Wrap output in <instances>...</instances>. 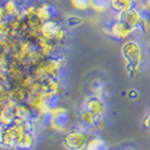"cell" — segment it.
Returning a JSON list of instances; mask_svg holds the SVG:
<instances>
[{"mask_svg": "<svg viewBox=\"0 0 150 150\" xmlns=\"http://www.w3.org/2000/svg\"><path fill=\"white\" fill-rule=\"evenodd\" d=\"M66 34L67 32H66L64 25L58 19L46 21L41 25V28H40V35L50 44H52L54 47H57L64 41Z\"/></svg>", "mask_w": 150, "mask_h": 150, "instance_id": "4", "label": "cell"}, {"mask_svg": "<svg viewBox=\"0 0 150 150\" xmlns=\"http://www.w3.org/2000/svg\"><path fill=\"white\" fill-rule=\"evenodd\" d=\"M36 133L35 131H30L24 133L21 140L17 142L15 150H33L36 147Z\"/></svg>", "mask_w": 150, "mask_h": 150, "instance_id": "9", "label": "cell"}, {"mask_svg": "<svg viewBox=\"0 0 150 150\" xmlns=\"http://www.w3.org/2000/svg\"><path fill=\"white\" fill-rule=\"evenodd\" d=\"M83 19L80 16L77 15H69L66 18V25H67L69 28H76L80 25H83Z\"/></svg>", "mask_w": 150, "mask_h": 150, "instance_id": "15", "label": "cell"}, {"mask_svg": "<svg viewBox=\"0 0 150 150\" xmlns=\"http://www.w3.org/2000/svg\"><path fill=\"white\" fill-rule=\"evenodd\" d=\"M83 108L91 112L97 117H103L106 113V104L103 97H99L96 95H91L85 99Z\"/></svg>", "mask_w": 150, "mask_h": 150, "instance_id": "7", "label": "cell"}, {"mask_svg": "<svg viewBox=\"0 0 150 150\" xmlns=\"http://www.w3.org/2000/svg\"><path fill=\"white\" fill-rule=\"evenodd\" d=\"M66 59L62 53L55 51L49 57H45L34 66L32 76L35 80H44L51 78H60L64 68Z\"/></svg>", "mask_w": 150, "mask_h": 150, "instance_id": "1", "label": "cell"}, {"mask_svg": "<svg viewBox=\"0 0 150 150\" xmlns=\"http://www.w3.org/2000/svg\"><path fill=\"white\" fill-rule=\"evenodd\" d=\"M143 128L150 131V110L148 111L146 117H144V120H143Z\"/></svg>", "mask_w": 150, "mask_h": 150, "instance_id": "17", "label": "cell"}, {"mask_svg": "<svg viewBox=\"0 0 150 150\" xmlns=\"http://www.w3.org/2000/svg\"><path fill=\"white\" fill-rule=\"evenodd\" d=\"M121 54L125 62V69L129 76L137 74L142 62V47L134 40H127L121 46Z\"/></svg>", "mask_w": 150, "mask_h": 150, "instance_id": "2", "label": "cell"}, {"mask_svg": "<svg viewBox=\"0 0 150 150\" xmlns=\"http://www.w3.org/2000/svg\"><path fill=\"white\" fill-rule=\"evenodd\" d=\"M134 7H138L137 0H111L110 9L115 15H120Z\"/></svg>", "mask_w": 150, "mask_h": 150, "instance_id": "10", "label": "cell"}, {"mask_svg": "<svg viewBox=\"0 0 150 150\" xmlns=\"http://www.w3.org/2000/svg\"><path fill=\"white\" fill-rule=\"evenodd\" d=\"M90 140V131L81 124L66 131L62 144L67 150H85Z\"/></svg>", "mask_w": 150, "mask_h": 150, "instance_id": "3", "label": "cell"}, {"mask_svg": "<svg viewBox=\"0 0 150 150\" xmlns=\"http://www.w3.org/2000/svg\"><path fill=\"white\" fill-rule=\"evenodd\" d=\"M111 7V0H91V8L97 13H104Z\"/></svg>", "mask_w": 150, "mask_h": 150, "instance_id": "13", "label": "cell"}, {"mask_svg": "<svg viewBox=\"0 0 150 150\" xmlns=\"http://www.w3.org/2000/svg\"><path fill=\"white\" fill-rule=\"evenodd\" d=\"M122 150H137V149H134L133 147H129V146H127L125 148H123Z\"/></svg>", "mask_w": 150, "mask_h": 150, "instance_id": "18", "label": "cell"}, {"mask_svg": "<svg viewBox=\"0 0 150 150\" xmlns=\"http://www.w3.org/2000/svg\"><path fill=\"white\" fill-rule=\"evenodd\" d=\"M43 117L47 119V123L51 128L58 132L67 131L71 124V115L66 107L59 106L45 114Z\"/></svg>", "mask_w": 150, "mask_h": 150, "instance_id": "5", "label": "cell"}, {"mask_svg": "<svg viewBox=\"0 0 150 150\" xmlns=\"http://www.w3.org/2000/svg\"><path fill=\"white\" fill-rule=\"evenodd\" d=\"M128 98L130 99H132V100H135V99H138L139 96H140V93H139V90L135 89V88H132V89H130L128 91Z\"/></svg>", "mask_w": 150, "mask_h": 150, "instance_id": "16", "label": "cell"}, {"mask_svg": "<svg viewBox=\"0 0 150 150\" xmlns=\"http://www.w3.org/2000/svg\"><path fill=\"white\" fill-rule=\"evenodd\" d=\"M104 30L107 35L122 41H127L130 35L134 33V30L131 26H129L127 23L122 22L119 18H114L112 22L106 24Z\"/></svg>", "mask_w": 150, "mask_h": 150, "instance_id": "6", "label": "cell"}, {"mask_svg": "<svg viewBox=\"0 0 150 150\" xmlns=\"http://www.w3.org/2000/svg\"><path fill=\"white\" fill-rule=\"evenodd\" d=\"M90 89H91L93 95L103 97L104 91H105V89H106V85L100 78H96V79H94V80L91 81V83H90Z\"/></svg>", "mask_w": 150, "mask_h": 150, "instance_id": "12", "label": "cell"}, {"mask_svg": "<svg viewBox=\"0 0 150 150\" xmlns=\"http://www.w3.org/2000/svg\"><path fill=\"white\" fill-rule=\"evenodd\" d=\"M70 4L76 10L80 11L91 8V0H70Z\"/></svg>", "mask_w": 150, "mask_h": 150, "instance_id": "14", "label": "cell"}, {"mask_svg": "<svg viewBox=\"0 0 150 150\" xmlns=\"http://www.w3.org/2000/svg\"><path fill=\"white\" fill-rule=\"evenodd\" d=\"M143 17L144 16L142 15V10L138 7L132 8V9H130V10L123 13V14L115 16V18H119L122 22L127 23L129 26H131L133 30H135V27L140 24Z\"/></svg>", "mask_w": 150, "mask_h": 150, "instance_id": "8", "label": "cell"}, {"mask_svg": "<svg viewBox=\"0 0 150 150\" xmlns=\"http://www.w3.org/2000/svg\"><path fill=\"white\" fill-rule=\"evenodd\" d=\"M85 150H108V144L103 138L96 135L90 138L89 142Z\"/></svg>", "mask_w": 150, "mask_h": 150, "instance_id": "11", "label": "cell"}]
</instances>
